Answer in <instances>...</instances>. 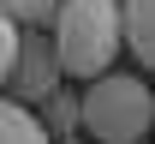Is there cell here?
I'll use <instances>...</instances> for the list:
<instances>
[{
	"label": "cell",
	"instance_id": "3",
	"mask_svg": "<svg viewBox=\"0 0 155 144\" xmlns=\"http://www.w3.org/2000/svg\"><path fill=\"white\" fill-rule=\"evenodd\" d=\"M60 78H66V66H60L54 42L24 36V48H18V66H12V90L24 96V108H30V102H54V96H60Z\"/></svg>",
	"mask_w": 155,
	"mask_h": 144
},
{
	"label": "cell",
	"instance_id": "1",
	"mask_svg": "<svg viewBox=\"0 0 155 144\" xmlns=\"http://www.w3.org/2000/svg\"><path fill=\"white\" fill-rule=\"evenodd\" d=\"M125 42V12L114 0H60L54 12V54L66 66V78L96 84L107 78V60Z\"/></svg>",
	"mask_w": 155,
	"mask_h": 144
},
{
	"label": "cell",
	"instance_id": "2",
	"mask_svg": "<svg viewBox=\"0 0 155 144\" xmlns=\"http://www.w3.org/2000/svg\"><path fill=\"white\" fill-rule=\"evenodd\" d=\"M78 120L101 144H137L155 126V96H149V84L131 78V72H107L90 90H78Z\"/></svg>",
	"mask_w": 155,
	"mask_h": 144
},
{
	"label": "cell",
	"instance_id": "6",
	"mask_svg": "<svg viewBox=\"0 0 155 144\" xmlns=\"http://www.w3.org/2000/svg\"><path fill=\"white\" fill-rule=\"evenodd\" d=\"M0 12H6V18L24 30V24H48L60 6H54V0H0Z\"/></svg>",
	"mask_w": 155,
	"mask_h": 144
},
{
	"label": "cell",
	"instance_id": "4",
	"mask_svg": "<svg viewBox=\"0 0 155 144\" xmlns=\"http://www.w3.org/2000/svg\"><path fill=\"white\" fill-rule=\"evenodd\" d=\"M0 144H54V132L24 102H6V96H0Z\"/></svg>",
	"mask_w": 155,
	"mask_h": 144
},
{
	"label": "cell",
	"instance_id": "5",
	"mask_svg": "<svg viewBox=\"0 0 155 144\" xmlns=\"http://www.w3.org/2000/svg\"><path fill=\"white\" fill-rule=\"evenodd\" d=\"M125 42L131 54L155 72V0H125Z\"/></svg>",
	"mask_w": 155,
	"mask_h": 144
},
{
	"label": "cell",
	"instance_id": "7",
	"mask_svg": "<svg viewBox=\"0 0 155 144\" xmlns=\"http://www.w3.org/2000/svg\"><path fill=\"white\" fill-rule=\"evenodd\" d=\"M18 48H24V30L6 12H0V84H12V66H18Z\"/></svg>",
	"mask_w": 155,
	"mask_h": 144
}]
</instances>
